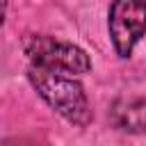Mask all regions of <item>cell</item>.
<instances>
[{"mask_svg":"<svg viewBox=\"0 0 146 146\" xmlns=\"http://www.w3.org/2000/svg\"><path fill=\"white\" fill-rule=\"evenodd\" d=\"M21 46L27 59L43 68L64 71L71 75H82L91 68V59L80 46L59 41L48 34H25Z\"/></svg>","mask_w":146,"mask_h":146,"instance_id":"7a4b0ae2","label":"cell"},{"mask_svg":"<svg viewBox=\"0 0 146 146\" xmlns=\"http://www.w3.org/2000/svg\"><path fill=\"white\" fill-rule=\"evenodd\" d=\"M27 80L36 89V94L59 116H64L68 123L84 128L91 121V110H89L87 94H84L82 84L71 73L52 71V68H43V66L30 64Z\"/></svg>","mask_w":146,"mask_h":146,"instance_id":"6da1fadb","label":"cell"},{"mask_svg":"<svg viewBox=\"0 0 146 146\" xmlns=\"http://www.w3.org/2000/svg\"><path fill=\"white\" fill-rule=\"evenodd\" d=\"M107 30L119 57H130L146 32V0H114L110 7Z\"/></svg>","mask_w":146,"mask_h":146,"instance_id":"3957f363","label":"cell"},{"mask_svg":"<svg viewBox=\"0 0 146 146\" xmlns=\"http://www.w3.org/2000/svg\"><path fill=\"white\" fill-rule=\"evenodd\" d=\"M112 123L125 132H146V100H119V103H114Z\"/></svg>","mask_w":146,"mask_h":146,"instance_id":"277c9868","label":"cell"}]
</instances>
